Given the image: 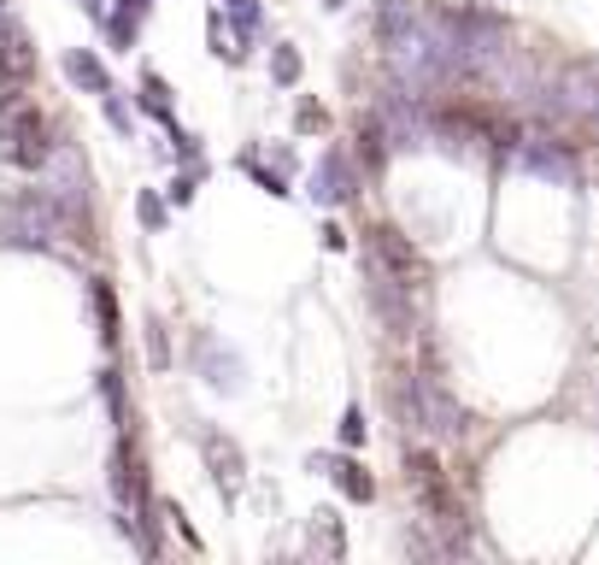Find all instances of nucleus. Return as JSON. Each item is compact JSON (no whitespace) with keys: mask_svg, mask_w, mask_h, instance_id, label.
Returning a JSON list of instances; mask_svg holds the SVG:
<instances>
[{"mask_svg":"<svg viewBox=\"0 0 599 565\" xmlns=\"http://www.w3.org/2000/svg\"><path fill=\"white\" fill-rule=\"evenodd\" d=\"M53 130L48 119H41V107H12V112H0V159L7 165H18V171H41L53 159Z\"/></svg>","mask_w":599,"mask_h":565,"instance_id":"1","label":"nucleus"},{"mask_svg":"<svg viewBox=\"0 0 599 565\" xmlns=\"http://www.w3.org/2000/svg\"><path fill=\"white\" fill-rule=\"evenodd\" d=\"M371 259L388 271L394 283H405V288H423V283H429V266H423V254H417L394 224H376V230H371Z\"/></svg>","mask_w":599,"mask_h":565,"instance_id":"2","label":"nucleus"},{"mask_svg":"<svg viewBox=\"0 0 599 565\" xmlns=\"http://www.w3.org/2000/svg\"><path fill=\"white\" fill-rule=\"evenodd\" d=\"M359 195V165H353V153L347 148H329L324 159H317V171H312V200L317 207H341V200H353Z\"/></svg>","mask_w":599,"mask_h":565,"instance_id":"3","label":"nucleus"},{"mask_svg":"<svg viewBox=\"0 0 599 565\" xmlns=\"http://www.w3.org/2000/svg\"><path fill=\"white\" fill-rule=\"evenodd\" d=\"M195 366H200V377L217 389V395H241V354H229L224 342H212V336H195Z\"/></svg>","mask_w":599,"mask_h":565,"instance_id":"4","label":"nucleus"},{"mask_svg":"<svg viewBox=\"0 0 599 565\" xmlns=\"http://www.w3.org/2000/svg\"><path fill=\"white\" fill-rule=\"evenodd\" d=\"M517 165L535 171V177H552V183H576L582 177L576 153H570L564 142H529V148H517Z\"/></svg>","mask_w":599,"mask_h":565,"instance_id":"5","label":"nucleus"},{"mask_svg":"<svg viewBox=\"0 0 599 565\" xmlns=\"http://www.w3.org/2000/svg\"><path fill=\"white\" fill-rule=\"evenodd\" d=\"M200 454H207V466H212V477H217V489H224V495H236L241 477H247L241 447L229 442V437H217V430H200Z\"/></svg>","mask_w":599,"mask_h":565,"instance_id":"6","label":"nucleus"},{"mask_svg":"<svg viewBox=\"0 0 599 565\" xmlns=\"http://www.w3.org/2000/svg\"><path fill=\"white\" fill-rule=\"evenodd\" d=\"M324 477H335V489H341L353 506H371V501H376V477L364 471L353 454H329V471H324Z\"/></svg>","mask_w":599,"mask_h":565,"instance_id":"7","label":"nucleus"},{"mask_svg":"<svg viewBox=\"0 0 599 565\" xmlns=\"http://www.w3.org/2000/svg\"><path fill=\"white\" fill-rule=\"evenodd\" d=\"M65 77L77 83V89H89V95H107V89H112V71L100 65L95 48H71V53H65Z\"/></svg>","mask_w":599,"mask_h":565,"instance_id":"8","label":"nucleus"},{"mask_svg":"<svg viewBox=\"0 0 599 565\" xmlns=\"http://www.w3.org/2000/svg\"><path fill=\"white\" fill-rule=\"evenodd\" d=\"M89 300H95V318H100V342L118 347V295H112V283L95 278L89 283Z\"/></svg>","mask_w":599,"mask_h":565,"instance_id":"9","label":"nucleus"},{"mask_svg":"<svg viewBox=\"0 0 599 565\" xmlns=\"http://www.w3.org/2000/svg\"><path fill=\"white\" fill-rule=\"evenodd\" d=\"M141 112H153L159 124H177V112H171V83L159 77V71H141Z\"/></svg>","mask_w":599,"mask_h":565,"instance_id":"10","label":"nucleus"},{"mask_svg":"<svg viewBox=\"0 0 599 565\" xmlns=\"http://www.w3.org/2000/svg\"><path fill=\"white\" fill-rule=\"evenodd\" d=\"M383 153H388V130L371 112V119L359 124V159H364V171H383Z\"/></svg>","mask_w":599,"mask_h":565,"instance_id":"11","label":"nucleus"},{"mask_svg":"<svg viewBox=\"0 0 599 565\" xmlns=\"http://www.w3.org/2000/svg\"><path fill=\"white\" fill-rule=\"evenodd\" d=\"M300 48H295V41H276V48H271V83H283V89H295V83H300Z\"/></svg>","mask_w":599,"mask_h":565,"instance_id":"12","label":"nucleus"},{"mask_svg":"<svg viewBox=\"0 0 599 565\" xmlns=\"http://www.w3.org/2000/svg\"><path fill=\"white\" fill-rule=\"evenodd\" d=\"M136 219H141V230H165V224H171V212H165V195H153V188H141V195H136Z\"/></svg>","mask_w":599,"mask_h":565,"instance_id":"13","label":"nucleus"},{"mask_svg":"<svg viewBox=\"0 0 599 565\" xmlns=\"http://www.w3.org/2000/svg\"><path fill=\"white\" fill-rule=\"evenodd\" d=\"M224 12H229V24H236L241 41L259 36V0H224Z\"/></svg>","mask_w":599,"mask_h":565,"instance_id":"14","label":"nucleus"},{"mask_svg":"<svg viewBox=\"0 0 599 565\" xmlns=\"http://www.w3.org/2000/svg\"><path fill=\"white\" fill-rule=\"evenodd\" d=\"M100 107H107V124L118 130V136H136V112H129L124 100H118V89H107V95H100Z\"/></svg>","mask_w":599,"mask_h":565,"instance_id":"15","label":"nucleus"},{"mask_svg":"<svg viewBox=\"0 0 599 565\" xmlns=\"http://www.w3.org/2000/svg\"><path fill=\"white\" fill-rule=\"evenodd\" d=\"M295 130H300V136H317V130H329V112L317 107V100H300V107H295Z\"/></svg>","mask_w":599,"mask_h":565,"instance_id":"16","label":"nucleus"},{"mask_svg":"<svg viewBox=\"0 0 599 565\" xmlns=\"http://www.w3.org/2000/svg\"><path fill=\"white\" fill-rule=\"evenodd\" d=\"M148 359H153V371L171 366V342H165V324H159V318H148Z\"/></svg>","mask_w":599,"mask_h":565,"instance_id":"17","label":"nucleus"},{"mask_svg":"<svg viewBox=\"0 0 599 565\" xmlns=\"http://www.w3.org/2000/svg\"><path fill=\"white\" fill-rule=\"evenodd\" d=\"M100 395H107V407H112V425H124V383H118V371H100Z\"/></svg>","mask_w":599,"mask_h":565,"instance_id":"18","label":"nucleus"},{"mask_svg":"<svg viewBox=\"0 0 599 565\" xmlns=\"http://www.w3.org/2000/svg\"><path fill=\"white\" fill-rule=\"evenodd\" d=\"M312 536H324V548H329V554H341V530H335V513H317V525H312Z\"/></svg>","mask_w":599,"mask_h":565,"instance_id":"19","label":"nucleus"},{"mask_svg":"<svg viewBox=\"0 0 599 565\" xmlns=\"http://www.w3.org/2000/svg\"><path fill=\"white\" fill-rule=\"evenodd\" d=\"M200 177H207V171H183V177H177V183H171V188H165V195H171V200H177V207H188V200H195V183H200Z\"/></svg>","mask_w":599,"mask_h":565,"instance_id":"20","label":"nucleus"},{"mask_svg":"<svg viewBox=\"0 0 599 565\" xmlns=\"http://www.w3.org/2000/svg\"><path fill=\"white\" fill-rule=\"evenodd\" d=\"M341 442H347V447L364 442V413H359V407H347V418H341Z\"/></svg>","mask_w":599,"mask_h":565,"instance_id":"21","label":"nucleus"},{"mask_svg":"<svg viewBox=\"0 0 599 565\" xmlns=\"http://www.w3.org/2000/svg\"><path fill=\"white\" fill-rule=\"evenodd\" d=\"M324 248H329V254L347 248V230H341V224H324Z\"/></svg>","mask_w":599,"mask_h":565,"instance_id":"22","label":"nucleus"},{"mask_svg":"<svg viewBox=\"0 0 599 565\" xmlns=\"http://www.w3.org/2000/svg\"><path fill=\"white\" fill-rule=\"evenodd\" d=\"M148 7H153V0H118V12H124V19H136V24L148 19Z\"/></svg>","mask_w":599,"mask_h":565,"instance_id":"23","label":"nucleus"},{"mask_svg":"<svg viewBox=\"0 0 599 565\" xmlns=\"http://www.w3.org/2000/svg\"><path fill=\"white\" fill-rule=\"evenodd\" d=\"M77 7H83V12H89V19H95V24H100V19H107V0H77Z\"/></svg>","mask_w":599,"mask_h":565,"instance_id":"24","label":"nucleus"},{"mask_svg":"<svg viewBox=\"0 0 599 565\" xmlns=\"http://www.w3.org/2000/svg\"><path fill=\"white\" fill-rule=\"evenodd\" d=\"M324 7H347V0H324Z\"/></svg>","mask_w":599,"mask_h":565,"instance_id":"25","label":"nucleus"}]
</instances>
